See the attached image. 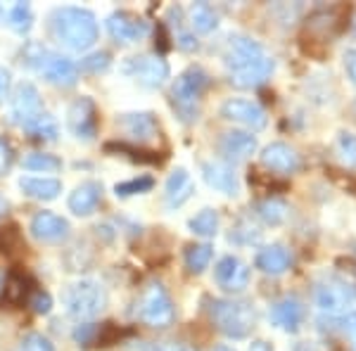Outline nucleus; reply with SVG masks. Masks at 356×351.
Listing matches in <instances>:
<instances>
[{
	"label": "nucleus",
	"mask_w": 356,
	"mask_h": 351,
	"mask_svg": "<svg viewBox=\"0 0 356 351\" xmlns=\"http://www.w3.org/2000/svg\"><path fill=\"white\" fill-rule=\"evenodd\" d=\"M97 126H100V119H97V107L93 102V97H76V100L69 105L67 109V129L76 140L90 142L95 140L97 136Z\"/></svg>",
	"instance_id": "obj_10"
},
{
	"label": "nucleus",
	"mask_w": 356,
	"mask_h": 351,
	"mask_svg": "<svg viewBox=\"0 0 356 351\" xmlns=\"http://www.w3.org/2000/svg\"><path fill=\"white\" fill-rule=\"evenodd\" d=\"M0 252L10 259L22 256L26 252V243H24V238H22V230L17 223H5V226H0Z\"/></svg>",
	"instance_id": "obj_27"
},
{
	"label": "nucleus",
	"mask_w": 356,
	"mask_h": 351,
	"mask_svg": "<svg viewBox=\"0 0 356 351\" xmlns=\"http://www.w3.org/2000/svg\"><path fill=\"white\" fill-rule=\"evenodd\" d=\"M304 316H307V309H304V302L300 297L288 295L280 297L278 302H273L271 311H268V318L275 327L285 332H297L304 323Z\"/></svg>",
	"instance_id": "obj_15"
},
{
	"label": "nucleus",
	"mask_w": 356,
	"mask_h": 351,
	"mask_svg": "<svg viewBox=\"0 0 356 351\" xmlns=\"http://www.w3.org/2000/svg\"><path fill=\"white\" fill-rule=\"evenodd\" d=\"M261 164L266 166L268 171L280 176H290L297 174L302 166V157L295 147L285 145V142H271L261 149Z\"/></svg>",
	"instance_id": "obj_16"
},
{
	"label": "nucleus",
	"mask_w": 356,
	"mask_h": 351,
	"mask_svg": "<svg viewBox=\"0 0 356 351\" xmlns=\"http://www.w3.org/2000/svg\"><path fill=\"white\" fill-rule=\"evenodd\" d=\"M138 318L150 327H169L176 318V309L166 287L154 280L143 290L140 304H138Z\"/></svg>",
	"instance_id": "obj_7"
},
{
	"label": "nucleus",
	"mask_w": 356,
	"mask_h": 351,
	"mask_svg": "<svg viewBox=\"0 0 356 351\" xmlns=\"http://www.w3.org/2000/svg\"><path fill=\"white\" fill-rule=\"evenodd\" d=\"M207 85H209V74L197 65L188 67L171 85V105H174L178 119L183 124L197 122L200 95L204 93Z\"/></svg>",
	"instance_id": "obj_5"
},
{
	"label": "nucleus",
	"mask_w": 356,
	"mask_h": 351,
	"mask_svg": "<svg viewBox=\"0 0 356 351\" xmlns=\"http://www.w3.org/2000/svg\"><path fill=\"white\" fill-rule=\"evenodd\" d=\"M223 62H226L228 74H231V83L238 85V88H257L271 76L275 69L273 57H268L266 50L254 38L243 36V33L228 36Z\"/></svg>",
	"instance_id": "obj_1"
},
{
	"label": "nucleus",
	"mask_w": 356,
	"mask_h": 351,
	"mask_svg": "<svg viewBox=\"0 0 356 351\" xmlns=\"http://www.w3.org/2000/svg\"><path fill=\"white\" fill-rule=\"evenodd\" d=\"M29 285V278L24 273H10L8 283H5V299H8L10 304H22L29 299V292H31V287Z\"/></svg>",
	"instance_id": "obj_35"
},
{
	"label": "nucleus",
	"mask_w": 356,
	"mask_h": 351,
	"mask_svg": "<svg viewBox=\"0 0 356 351\" xmlns=\"http://www.w3.org/2000/svg\"><path fill=\"white\" fill-rule=\"evenodd\" d=\"M228 240L235 245H257L261 240V230L252 221H247V218H240L238 226H235L231 230V235H228Z\"/></svg>",
	"instance_id": "obj_37"
},
{
	"label": "nucleus",
	"mask_w": 356,
	"mask_h": 351,
	"mask_svg": "<svg viewBox=\"0 0 356 351\" xmlns=\"http://www.w3.org/2000/svg\"><path fill=\"white\" fill-rule=\"evenodd\" d=\"M119 126L129 133L131 138H136L138 142H147L154 140L159 133V122L152 112H129L119 117Z\"/></svg>",
	"instance_id": "obj_19"
},
{
	"label": "nucleus",
	"mask_w": 356,
	"mask_h": 351,
	"mask_svg": "<svg viewBox=\"0 0 356 351\" xmlns=\"http://www.w3.org/2000/svg\"><path fill=\"white\" fill-rule=\"evenodd\" d=\"M209 316L226 337L245 339L257 325L254 304L247 299H211Z\"/></svg>",
	"instance_id": "obj_4"
},
{
	"label": "nucleus",
	"mask_w": 356,
	"mask_h": 351,
	"mask_svg": "<svg viewBox=\"0 0 356 351\" xmlns=\"http://www.w3.org/2000/svg\"><path fill=\"white\" fill-rule=\"evenodd\" d=\"M13 351H55V344L41 332H29L19 339V344Z\"/></svg>",
	"instance_id": "obj_38"
},
{
	"label": "nucleus",
	"mask_w": 356,
	"mask_h": 351,
	"mask_svg": "<svg viewBox=\"0 0 356 351\" xmlns=\"http://www.w3.org/2000/svg\"><path fill=\"white\" fill-rule=\"evenodd\" d=\"M221 117L228 122H235L250 131L266 129V109L254 100H245V97H228L221 105Z\"/></svg>",
	"instance_id": "obj_11"
},
{
	"label": "nucleus",
	"mask_w": 356,
	"mask_h": 351,
	"mask_svg": "<svg viewBox=\"0 0 356 351\" xmlns=\"http://www.w3.org/2000/svg\"><path fill=\"white\" fill-rule=\"evenodd\" d=\"M202 176L207 181V186L228 195V197H238L240 195V181H238V174L233 171V166L211 159V162L202 164Z\"/></svg>",
	"instance_id": "obj_18"
},
{
	"label": "nucleus",
	"mask_w": 356,
	"mask_h": 351,
	"mask_svg": "<svg viewBox=\"0 0 356 351\" xmlns=\"http://www.w3.org/2000/svg\"><path fill=\"white\" fill-rule=\"evenodd\" d=\"M105 152L122 154V157H129L131 162H138V164H162L164 162V157H159V152H154V149H143V147L129 145V142H107Z\"/></svg>",
	"instance_id": "obj_26"
},
{
	"label": "nucleus",
	"mask_w": 356,
	"mask_h": 351,
	"mask_svg": "<svg viewBox=\"0 0 356 351\" xmlns=\"http://www.w3.org/2000/svg\"><path fill=\"white\" fill-rule=\"evenodd\" d=\"M29 304H31V309L36 311V313L45 316V313H50V309H53V297H50L45 290H33Z\"/></svg>",
	"instance_id": "obj_42"
},
{
	"label": "nucleus",
	"mask_w": 356,
	"mask_h": 351,
	"mask_svg": "<svg viewBox=\"0 0 356 351\" xmlns=\"http://www.w3.org/2000/svg\"><path fill=\"white\" fill-rule=\"evenodd\" d=\"M15 162V149L10 145V140H5V138H0V178L10 171V166Z\"/></svg>",
	"instance_id": "obj_44"
},
{
	"label": "nucleus",
	"mask_w": 356,
	"mask_h": 351,
	"mask_svg": "<svg viewBox=\"0 0 356 351\" xmlns=\"http://www.w3.org/2000/svg\"><path fill=\"white\" fill-rule=\"evenodd\" d=\"M352 33H354V38H356V15H354V19H352Z\"/></svg>",
	"instance_id": "obj_53"
},
{
	"label": "nucleus",
	"mask_w": 356,
	"mask_h": 351,
	"mask_svg": "<svg viewBox=\"0 0 356 351\" xmlns=\"http://www.w3.org/2000/svg\"><path fill=\"white\" fill-rule=\"evenodd\" d=\"M169 24L174 28V41L181 50H186V53H193V50H197V38H195L193 31H188L186 26H183V10L181 8H171L169 10Z\"/></svg>",
	"instance_id": "obj_30"
},
{
	"label": "nucleus",
	"mask_w": 356,
	"mask_h": 351,
	"mask_svg": "<svg viewBox=\"0 0 356 351\" xmlns=\"http://www.w3.org/2000/svg\"><path fill=\"white\" fill-rule=\"evenodd\" d=\"M337 152H340L342 162L347 166H356V136L354 133H340L337 138Z\"/></svg>",
	"instance_id": "obj_40"
},
{
	"label": "nucleus",
	"mask_w": 356,
	"mask_h": 351,
	"mask_svg": "<svg viewBox=\"0 0 356 351\" xmlns=\"http://www.w3.org/2000/svg\"><path fill=\"white\" fill-rule=\"evenodd\" d=\"M188 228L200 238H214L219 233V214L214 209H202L188 221Z\"/></svg>",
	"instance_id": "obj_33"
},
{
	"label": "nucleus",
	"mask_w": 356,
	"mask_h": 351,
	"mask_svg": "<svg viewBox=\"0 0 356 351\" xmlns=\"http://www.w3.org/2000/svg\"><path fill=\"white\" fill-rule=\"evenodd\" d=\"M169 351H195V349H191V347H183V344H178V347H171Z\"/></svg>",
	"instance_id": "obj_51"
},
{
	"label": "nucleus",
	"mask_w": 356,
	"mask_h": 351,
	"mask_svg": "<svg viewBox=\"0 0 356 351\" xmlns=\"http://www.w3.org/2000/svg\"><path fill=\"white\" fill-rule=\"evenodd\" d=\"M22 62L26 67L36 69L38 74H43V79L60 88H72L79 81V65L72 62L65 55H57L53 50H48L41 43H26V48L22 50Z\"/></svg>",
	"instance_id": "obj_3"
},
{
	"label": "nucleus",
	"mask_w": 356,
	"mask_h": 351,
	"mask_svg": "<svg viewBox=\"0 0 356 351\" xmlns=\"http://www.w3.org/2000/svg\"><path fill=\"white\" fill-rule=\"evenodd\" d=\"M188 24L193 26V33H211L219 26V15L209 3H193L188 10Z\"/></svg>",
	"instance_id": "obj_25"
},
{
	"label": "nucleus",
	"mask_w": 356,
	"mask_h": 351,
	"mask_svg": "<svg viewBox=\"0 0 356 351\" xmlns=\"http://www.w3.org/2000/svg\"><path fill=\"white\" fill-rule=\"evenodd\" d=\"M24 131L31 138H36V140H48V142H55L57 136H60V124L55 122V117H50L48 112L38 114L33 122H29L24 126Z\"/></svg>",
	"instance_id": "obj_29"
},
{
	"label": "nucleus",
	"mask_w": 356,
	"mask_h": 351,
	"mask_svg": "<svg viewBox=\"0 0 356 351\" xmlns=\"http://www.w3.org/2000/svg\"><path fill=\"white\" fill-rule=\"evenodd\" d=\"M10 69H5L3 65H0V102L8 97V93H10Z\"/></svg>",
	"instance_id": "obj_46"
},
{
	"label": "nucleus",
	"mask_w": 356,
	"mask_h": 351,
	"mask_svg": "<svg viewBox=\"0 0 356 351\" xmlns=\"http://www.w3.org/2000/svg\"><path fill=\"white\" fill-rule=\"evenodd\" d=\"M254 211L257 216L261 218L266 226H280V223L288 218V204L278 197H268V199H261V202L254 204Z\"/></svg>",
	"instance_id": "obj_28"
},
{
	"label": "nucleus",
	"mask_w": 356,
	"mask_h": 351,
	"mask_svg": "<svg viewBox=\"0 0 356 351\" xmlns=\"http://www.w3.org/2000/svg\"><path fill=\"white\" fill-rule=\"evenodd\" d=\"M19 188L26 197L31 199H41V202H50L57 199L62 193V181L57 178H38V176H26L19 181Z\"/></svg>",
	"instance_id": "obj_24"
},
{
	"label": "nucleus",
	"mask_w": 356,
	"mask_h": 351,
	"mask_svg": "<svg viewBox=\"0 0 356 351\" xmlns=\"http://www.w3.org/2000/svg\"><path fill=\"white\" fill-rule=\"evenodd\" d=\"M250 351H273V349L268 347L266 342H261V339H259V342H254V344H252V349H250Z\"/></svg>",
	"instance_id": "obj_48"
},
{
	"label": "nucleus",
	"mask_w": 356,
	"mask_h": 351,
	"mask_svg": "<svg viewBox=\"0 0 356 351\" xmlns=\"http://www.w3.org/2000/svg\"><path fill=\"white\" fill-rule=\"evenodd\" d=\"M48 31L60 45L74 53H83V50L93 48L97 41V19L90 10L86 8H55L48 17Z\"/></svg>",
	"instance_id": "obj_2"
},
{
	"label": "nucleus",
	"mask_w": 356,
	"mask_h": 351,
	"mask_svg": "<svg viewBox=\"0 0 356 351\" xmlns=\"http://www.w3.org/2000/svg\"><path fill=\"white\" fill-rule=\"evenodd\" d=\"M211 351H235V349H233V347H228V344H216V347L211 349Z\"/></svg>",
	"instance_id": "obj_50"
},
{
	"label": "nucleus",
	"mask_w": 356,
	"mask_h": 351,
	"mask_svg": "<svg viewBox=\"0 0 356 351\" xmlns=\"http://www.w3.org/2000/svg\"><path fill=\"white\" fill-rule=\"evenodd\" d=\"M211 256H214V247L211 245H191L186 250V268L188 273L193 275H200L209 268L211 263Z\"/></svg>",
	"instance_id": "obj_31"
},
{
	"label": "nucleus",
	"mask_w": 356,
	"mask_h": 351,
	"mask_svg": "<svg viewBox=\"0 0 356 351\" xmlns=\"http://www.w3.org/2000/svg\"><path fill=\"white\" fill-rule=\"evenodd\" d=\"M344 325H347L349 335H352V339H354V351H356V311H354V313H349V316H347Z\"/></svg>",
	"instance_id": "obj_47"
},
{
	"label": "nucleus",
	"mask_w": 356,
	"mask_h": 351,
	"mask_svg": "<svg viewBox=\"0 0 356 351\" xmlns=\"http://www.w3.org/2000/svg\"><path fill=\"white\" fill-rule=\"evenodd\" d=\"M22 166L26 171H41V174H55L62 169V159L48 152H31L22 159Z\"/></svg>",
	"instance_id": "obj_34"
},
{
	"label": "nucleus",
	"mask_w": 356,
	"mask_h": 351,
	"mask_svg": "<svg viewBox=\"0 0 356 351\" xmlns=\"http://www.w3.org/2000/svg\"><path fill=\"white\" fill-rule=\"evenodd\" d=\"M38 114H43L41 93H38V88L31 81H22L15 88L13 100H10V119H13L17 126H26L29 122H33Z\"/></svg>",
	"instance_id": "obj_13"
},
{
	"label": "nucleus",
	"mask_w": 356,
	"mask_h": 351,
	"mask_svg": "<svg viewBox=\"0 0 356 351\" xmlns=\"http://www.w3.org/2000/svg\"><path fill=\"white\" fill-rule=\"evenodd\" d=\"M122 337V330H119L114 323H105L97 325V335H95V344L97 347H112L117 339Z\"/></svg>",
	"instance_id": "obj_41"
},
{
	"label": "nucleus",
	"mask_w": 356,
	"mask_h": 351,
	"mask_svg": "<svg viewBox=\"0 0 356 351\" xmlns=\"http://www.w3.org/2000/svg\"><path fill=\"white\" fill-rule=\"evenodd\" d=\"M219 147L231 162H245L257 152V138L247 131H228L221 136Z\"/></svg>",
	"instance_id": "obj_22"
},
{
	"label": "nucleus",
	"mask_w": 356,
	"mask_h": 351,
	"mask_svg": "<svg viewBox=\"0 0 356 351\" xmlns=\"http://www.w3.org/2000/svg\"><path fill=\"white\" fill-rule=\"evenodd\" d=\"M112 65L110 60V53H105V50H97V53H90L88 57H83L81 60V69L88 74H100V72H107Z\"/></svg>",
	"instance_id": "obj_39"
},
{
	"label": "nucleus",
	"mask_w": 356,
	"mask_h": 351,
	"mask_svg": "<svg viewBox=\"0 0 356 351\" xmlns=\"http://www.w3.org/2000/svg\"><path fill=\"white\" fill-rule=\"evenodd\" d=\"M195 193V183L191 174H188L183 166L171 171V176L166 178V186H164V202L169 209H178L193 197Z\"/></svg>",
	"instance_id": "obj_20"
},
{
	"label": "nucleus",
	"mask_w": 356,
	"mask_h": 351,
	"mask_svg": "<svg viewBox=\"0 0 356 351\" xmlns=\"http://www.w3.org/2000/svg\"><path fill=\"white\" fill-rule=\"evenodd\" d=\"M95 335H97V325L93 323H81L74 330V339H76L79 347H88V344H95Z\"/></svg>",
	"instance_id": "obj_43"
},
{
	"label": "nucleus",
	"mask_w": 356,
	"mask_h": 351,
	"mask_svg": "<svg viewBox=\"0 0 356 351\" xmlns=\"http://www.w3.org/2000/svg\"><path fill=\"white\" fill-rule=\"evenodd\" d=\"M5 19H8V26L13 28L15 33H19V36H26L33 26V13L26 3H15L13 8L8 10Z\"/></svg>",
	"instance_id": "obj_32"
},
{
	"label": "nucleus",
	"mask_w": 356,
	"mask_h": 351,
	"mask_svg": "<svg viewBox=\"0 0 356 351\" xmlns=\"http://www.w3.org/2000/svg\"><path fill=\"white\" fill-rule=\"evenodd\" d=\"M344 69H347L349 79H352V83L356 85V48L344 53Z\"/></svg>",
	"instance_id": "obj_45"
},
{
	"label": "nucleus",
	"mask_w": 356,
	"mask_h": 351,
	"mask_svg": "<svg viewBox=\"0 0 356 351\" xmlns=\"http://www.w3.org/2000/svg\"><path fill=\"white\" fill-rule=\"evenodd\" d=\"M254 263H257V268L266 275H283L285 270L292 266V254L285 245L275 243V245L264 247L259 254H257Z\"/></svg>",
	"instance_id": "obj_23"
},
{
	"label": "nucleus",
	"mask_w": 356,
	"mask_h": 351,
	"mask_svg": "<svg viewBox=\"0 0 356 351\" xmlns=\"http://www.w3.org/2000/svg\"><path fill=\"white\" fill-rule=\"evenodd\" d=\"M5 209H8V202H5V199L3 197H0V214H3V211Z\"/></svg>",
	"instance_id": "obj_52"
},
{
	"label": "nucleus",
	"mask_w": 356,
	"mask_h": 351,
	"mask_svg": "<svg viewBox=\"0 0 356 351\" xmlns=\"http://www.w3.org/2000/svg\"><path fill=\"white\" fill-rule=\"evenodd\" d=\"M250 278H252L250 266H247L243 259H238L233 254L221 256L219 263L214 266V280L223 292L238 295V292H243L245 287L250 285Z\"/></svg>",
	"instance_id": "obj_14"
},
{
	"label": "nucleus",
	"mask_w": 356,
	"mask_h": 351,
	"mask_svg": "<svg viewBox=\"0 0 356 351\" xmlns=\"http://www.w3.org/2000/svg\"><path fill=\"white\" fill-rule=\"evenodd\" d=\"M62 302H65V309L72 318L86 323V320H93L105 311L107 292L97 280L81 278L67 287L65 295H62Z\"/></svg>",
	"instance_id": "obj_6"
},
{
	"label": "nucleus",
	"mask_w": 356,
	"mask_h": 351,
	"mask_svg": "<svg viewBox=\"0 0 356 351\" xmlns=\"http://www.w3.org/2000/svg\"><path fill=\"white\" fill-rule=\"evenodd\" d=\"M152 188H154L152 176H136V178H131V181L117 183V186H114V193H117V197H131V195L150 193Z\"/></svg>",
	"instance_id": "obj_36"
},
{
	"label": "nucleus",
	"mask_w": 356,
	"mask_h": 351,
	"mask_svg": "<svg viewBox=\"0 0 356 351\" xmlns=\"http://www.w3.org/2000/svg\"><path fill=\"white\" fill-rule=\"evenodd\" d=\"M107 31L117 43H140L150 33V24L143 17H138L129 10H117L107 17Z\"/></svg>",
	"instance_id": "obj_12"
},
{
	"label": "nucleus",
	"mask_w": 356,
	"mask_h": 351,
	"mask_svg": "<svg viewBox=\"0 0 356 351\" xmlns=\"http://www.w3.org/2000/svg\"><path fill=\"white\" fill-rule=\"evenodd\" d=\"M29 230L31 235L38 240V243H62V240L69 238V221L62 218L60 214H53V211H38L36 216L29 223Z\"/></svg>",
	"instance_id": "obj_17"
},
{
	"label": "nucleus",
	"mask_w": 356,
	"mask_h": 351,
	"mask_svg": "<svg viewBox=\"0 0 356 351\" xmlns=\"http://www.w3.org/2000/svg\"><path fill=\"white\" fill-rule=\"evenodd\" d=\"M102 199V183L97 181H83L81 186L74 190L67 199V206L74 216H90L97 209Z\"/></svg>",
	"instance_id": "obj_21"
},
{
	"label": "nucleus",
	"mask_w": 356,
	"mask_h": 351,
	"mask_svg": "<svg viewBox=\"0 0 356 351\" xmlns=\"http://www.w3.org/2000/svg\"><path fill=\"white\" fill-rule=\"evenodd\" d=\"M122 72L126 76H131L145 88H162L169 81V62L162 60L159 55H134L126 57Z\"/></svg>",
	"instance_id": "obj_9"
},
{
	"label": "nucleus",
	"mask_w": 356,
	"mask_h": 351,
	"mask_svg": "<svg viewBox=\"0 0 356 351\" xmlns=\"http://www.w3.org/2000/svg\"><path fill=\"white\" fill-rule=\"evenodd\" d=\"M316 307L328 316H340L347 313V309L354 304V290L349 285V280L337 278V275H325L316 283L314 290Z\"/></svg>",
	"instance_id": "obj_8"
},
{
	"label": "nucleus",
	"mask_w": 356,
	"mask_h": 351,
	"mask_svg": "<svg viewBox=\"0 0 356 351\" xmlns=\"http://www.w3.org/2000/svg\"><path fill=\"white\" fill-rule=\"evenodd\" d=\"M295 351H316V347H314L312 342H300V344L295 347Z\"/></svg>",
	"instance_id": "obj_49"
}]
</instances>
